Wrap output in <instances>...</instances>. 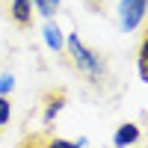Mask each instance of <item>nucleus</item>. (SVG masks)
<instances>
[{
	"label": "nucleus",
	"mask_w": 148,
	"mask_h": 148,
	"mask_svg": "<svg viewBox=\"0 0 148 148\" xmlns=\"http://www.w3.org/2000/svg\"><path fill=\"white\" fill-rule=\"evenodd\" d=\"M9 119H12V104L6 101L3 95H0V125H6Z\"/></svg>",
	"instance_id": "11"
},
{
	"label": "nucleus",
	"mask_w": 148,
	"mask_h": 148,
	"mask_svg": "<svg viewBox=\"0 0 148 148\" xmlns=\"http://www.w3.org/2000/svg\"><path fill=\"white\" fill-rule=\"evenodd\" d=\"M30 3H36V9H39L45 18H51L53 12L59 9V3H62V0H30Z\"/></svg>",
	"instance_id": "7"
},
{
	"label": "nucleus",
	"mask_w": 148,
	"mask_h": 148,
	"mask_svg": "<svg viewBox=\"0 0 148 148\" xmlns=\"http://www.w3.org/2000/svg\"><path fill=\"white\" fill-rule=\"evenodd\" d=\"M136 139H139V127L127 121V125H121V127L116 130V139H113V142H116V148H127V145H133Z\"/></svg>",
	"instance_id": "4"
},
{
	"label": "nucleus",
	"mask_w": 148,
	"mask_h": 148,
	"mask_svg": "<svg viewBox=\"0 0 148 148\" xmlns=\"http://www.w3.org/2000/svg\"><path fill=\"white\" fill-rule=\"evenodd\" d=\"M45 42H47V47H51V51H59V47H62V30L56 27V24H45Z\"/></svg>",
	"instance_id": "6"
},
{
	"label": "nucleus",
	"mask_w": 148,
	"mask_h": 148,
	"mask_svg": "<svg viewBox=\"0 0 148 148\" xmlns=\"http://www.w3.org/2000/svg\"><path fill=\"white\" fill-rule=\"evenodd\" d=\"M145 9H148V0H121L119 3V21L127 33L136 30L142 18H145Z\"/></svg>",
	"instance_id": "2"
},
{
	"label": "nucleus",
	"mask_w": 148,
	"mask_h": 148,
	"mask_svg": "<svg viewBox=\"0 0 148 148\" xmlns=\"http://www.w3.org/2000/svg\"><path fill=\"white\" fill-rule=\"evenodd\" d=\"M139 77L148 80V42L139 45Z\"/></svg>",
	"instance_id": "8"
},
{
	"label": "nucleus",
	"mask_w": 148,
	"mask_h": 148,
	"mask_svg": "<svg viewBox=\"0 0 148 148\" xmlns=\"http://www.w3.org/2000/svg\"><path fill=\"white\" fill-rule=\"evenodd\" d=\"M65 107V89H56L47 95V107H45V125H51V121L56 119V113Z\"/></svg>",
	"instance_id": "3"
},
{
	"label": "nucleus",
	"mask_w": 148,
	"mask_h": 148,
	"mask_svg": "<svg viewBox=\"0 0 148 148\" xmlns=\"http://www.w3.org/2000/svg\"><path fill=\"white\" fill-rule=\"evenodd\" d=\"M12 86H15V80H12V74H3V77H0V95L6 98V92H12Z\"/></svg>",
	"instance_id": "12"
},
{
	"label": "nucleus",
	"mask_w": 148,
	"mask_h": 148,
	"mask_svg": "<svg viewBox=\"0 0 148 148\" xmlns=\"http://www.w3.org/2000/svg\"><path fill=\"white\" fill-rule=\"evenodd\" d=\"M45 148H83V142H68V139H53V136H47V139H45Z\"/></svg>",
	"instance_id": "9"
},
{
	"label": "nucleus",
	"mask_w": 148,
	"mask_h": 148,
	"mask_svg": "<svg viewBox=\"0 0 148 148\" xmlns=\"http://www.w3.org/2000/svg\"><path fill=\"white\" fill-rule=\"evenodd\" d=\"M68 51L74 56V62H77V68L86 71L89 77H101V74H104V59L98 56L95 51H89L77 36H68Z\"/></svg>",
	"instance_id": "1"
},
{
	"label": "nucleus",
	"mask_w": 148,
	"mask_h": 148,
	"mask_svg": "<svg viewBox=\"0 0 148 148\" xmlns=\"http://www.w3.org/2000/svg\"><path fill=\"white\" fill-rule=\"evenodd\" d=\"M45 133H33V136H27V139H24L18 148H45Z\"/></svg>",
	"instance_id": "10"
},
{
	"label": "nucleus",
	"mask_w": 148,
	"mask_h": 148,
	"mask_svg": "<svg viewBox=\"0 0 148 148\" xmlns=\"http://www.w3.org/2000/svg\"><path fill=\"white\" fill-rule=\"evenodd\" d=\"M12 18H15L21 27H27L33 18V3L30 0H12Z\"/></svg>",
	"instance_id": "5"
}]
</instances>
